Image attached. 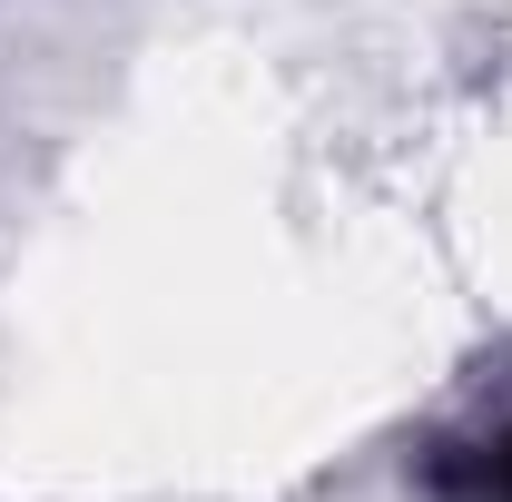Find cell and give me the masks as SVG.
I'll return each instance as SVG.
<instances>
[{"label": "cell", "mask_w": 512, "mask_h": 502, "mask_svg": "<svg viewBox=\"0 0 512 502\" xmlns=\"http://www.w3.org/2000/svg\"><path fill=\"white\" fill-rule=\"evenodd\" d=\"M424 493L434 502H512V414L483 434H444L424 453Z\"/></svg>", "instance_id": "6da1fadb"}]
</instances>
